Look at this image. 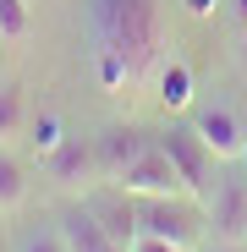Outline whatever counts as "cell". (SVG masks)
<instances>
[{
    "label": "cell",
    "mask_w": 247,
    "mask_h": 252,
    "mask_svg": "<svg viewBox=\"0 0 247 252\" xmlns=\"http://www.w3.org/2000/svg\"><path fill=\"white\" fill-rule=\"evenodd\" d=\"M82 208L99 220V230L115 247H132L138 241V208H132V192L121 181H94L88 192H82Z\"/></svg>",
    "instance_id": "obj_8"
},
{
    "label": "cell",
    "mask_w": 247,
    "mask_h": 252,
    "mask_svg": "<svg viewBox=\"0 0 247 252\" xmlns=\"http://www.w3.org/2000/svg\"><path fill=\"white\" fill-rule=\"evenodd\" d=\"M38 176L55 197H82L99 176V148H94V126H66V137L55 148L38 154Z\"/></svg>",
    "instance_id": "obj_3"
},
{
    "label": "cell",
    "mask_w": 247,
    "mask_h": 252,
    "mask_svg": "<svg viewBox=\"0 0 247 252\" xmlns=\"http://www.w3.org/2000/svg\"><path fill=\"white\" fill-rule=\"evenodd\" d=\"M154 143L171 154L176 176H181V187H187L192 197H209V192H214V176H220V164H225V159L192 132V121H187V115H171L165 126H154Z\"/></svg>",
    "instance_id": "obj_4"
},
{
    "label": "cell",
    "mask_w": 247,
    "mask_h": 252,
    "mask_svg": "<svg viewBox=\"0 0 247 252\" xmlns=\"http://www.w3.org/2000/svg\"><path fill=\"white\" fill-rule=\"evenodd\" d=\"M198 252H247V241H203Z\"/></svg>",
    "instance_id": "obj_16"
},
{
    "label": "cell",
    "mask_w": 247,
    "mask_h": 252,
    "mask_svg": "<svg viewBox=\"0 0 247 252\" xmlns=\"http://www.w3.org/2000/svg\"><path fill=\"white\" fill-rule=\"evenodd\" d=\"M203 208H209V241H247V170L236 159L220 164Z\"/></svg>",
    "instance_id": "obj_6"
},
{
    "label": "cell",
    "mask_w": 247,
    "mask_h": 252,
    "mask_svg": "<svg viewBox=\"0 0 247 252\" xmlns=\"http://www.w3.org/2000/svg\"><path fill=\"white\" fill-rule=\"evenodd\" d=\"M181 115L192 121V132L220 159H242V148H247V110L231 94H198V99H187Z\"/></svg>",
    "instance_id": "obj_5"
},
{
    "label": "cell",
    "mask_w": 247,
    "mask_h": 252,
    "mask_svg": "<svg viewBox=\"0 0 247 252\" xmlns=\"http://www.w3.org/2000/svg\"><path fill=\"white\" fill-rule=\"evenodd\" d=\"M0 71H6V38H0Z\"/></svg>",
    "instance_id": "obj_19"
},
{
    "label": "cell",
    "mask_w": 247,
    "mask_h": 252,
    "mask_svg": "<svg viewBox=\"0 0 247 252\" xmlns=\"http://www.w3.org/2000/svg\"><path fill=\"white\" fill-rule=\"evenodd\" d=\"M94 148H99V176L115 181L138 154L154 148V126H143L138 115H110V121L94 126Z\"/></svg>",
    "instance_id": "obj_7"
},
{
    "label": "cell",
    "mask_w": 247,
    "mask_h": 252,
    "mask_svg": "<svg viewBox=\"0 0 247 252\" xmlns=\"http://www.w3.org/2000/svg\"><path fill=\"white\" fill-rule=\"evenodd\" d=\"M176 6L181 0H71L77 61L99 94L127 99L154 88L176 55Z\"/></svg>",
    "instance_id": "obj_1"
},
{
    "label": "cell",
    "mask_w": 247,
    "mask_h": 252,
    "mask_svg": "<svg viewBox=\"0 0 247 252\" xmlns=\"http://www.w3.org/2000/svg\"><path fill=\"white\" fill-rule=\"evenodd\" d=\"M33 208V159L22 143H0V220H22Z\"/></svg>",
    "instance_id": "obj_9"
},
{
    "label": "cell",
    "mask_w": 247,
    "mask_h": 252,
    "mask_svg": "<svg viewBox=\"0 0 247 252\" xmlns=\"http://www.w3.org/2000/svg\"><path fill=\"white\" fill-rule=\"evenodd\" d=\"M0 38L6 50L33 44V0H0Z\"/></svg>",
    "instance_id": "obj_13"
},
{
    "label": "cell",
    "mask_w": 247,
    "mask_h": 252,
    "mask_svg": "<svg viewBox=\"0 0 247 252\" xmlns=\"http://www.w3.org/2000/svg\"><path fill=\"white\" fill-rule=\"evenodd\" d=\"M11 252H71L61 225H55V208L50 214H22L11 225Z\"/></svg>",
    "instance_id": "obj_12"
},
{
    "label": "cell",
    "mask_w": 247,
    "mask_h": 252,
    "mask_svg": "<svg viewBox=\"0 0 247 252\" xmlns=\"http://www.w3.org/2000/svg\"><path fill=\"white\" fill-rule=\"evenodd\" d=\"M0 225H6V220H0ZM0 252H11V236H6V230H0Z\"/></svg>",
    "instance_id": "obj_17"
},
{
    "label": "cell",
    "mask_w": 247,
    "mask_h": 252,
    "mask_svg": "<svg viewBox=\"0 0 247 252\" xmlns=\"http://www.w3.org/2000/svg\"><path fill=\"white\" fill-rule=\"evenodd\" d=\"M236 50H242V66H247V38H236Z\"/></svg>",
    "instance_id": "obj_18"
},
{
    "label": "cell",
    "mask_w": 247,
    "mask_h": 252,
    "mask_svg": "<svg viewBox=\"0 0 247 252\" xmlns=\"http://www.w3.org/2000/svg\"><path fill=\"white\" fill-rule=\"evenodd\" d=\"M127 252H198V247H187V241H165V236H138Z\"/></svg>",
    "instance_id": "obj_15"
},
{
    "label": "cell",
    "mask_w": 247,
    "mask_h": 252,
    "mask_svg": "<svg viewBox=\"0 0 247 252\" xmlns=\"http://www.w3.org/2000/svg\"><path fill=\"white\" fill-rule=\"evenodd\" d=\"M236 164H242V170H247V148H242V159H236Z\"/></svg>",
    "instance_id": "obj_20"
},
{
    "label": "cell",
    "mask_w": 247,
    "mask_h": 252,
    "mask_svg": "<svg viewBox=\"0 0 247 252\" xmlns=\"http://www.w3.org/2000/svg\"><path fill=\"white\" fill-rule=\"evenodd\" d=\"M115 181L127 187V192H187V187H181V176H176V164H171V154H165L159 143H154L148 154H138V159H132Z\"/></svg>",
    "instance_id": "obj_10"
},
{
    "label": "cell",
    "mask_w": 247,
    "mask_h": 252,
    "mask_svg": "<svg viewBox=\"0 0 247 252\" xmlns=\"http://www.w3.org/2000/svg\"><path fill=\"white\" fill-rule=\"evenodd\" d=\"M220 17L236 38H247V0H220Z\"/></svg>",
    "instance_id": "obj_14"
},
{
    "label": "cell",
    "mask_w": 247,
    "mask_h": 252,
    "mask_svg": "<svg viewBox=\"0 0 247 252\" xmlns=\"http://www.w3.org/2000/svg\"><path fill=\"white\" fill-rule=\"evenodd\" d=\"M132 208H138V236H165L187 247L209 241V208L192 192H132Z\"/></svg>",
    "instance_id": "obj_2"
},
{
    "label": "cell",
    "mask_w": 247,
    "mask_h": 252,
    "mask_svg": "<svg viewBox=\"0 0 247 252\" xmlns=\"http://www.w3.org/2000/svg\"><path fill=\"white\" fill-rule=\"evenodd\" d=\"M33 126V88L28 77L0 71V143H22Z\"/></svg>",
    "instance_id": "obj_11"
}]
</instances>
